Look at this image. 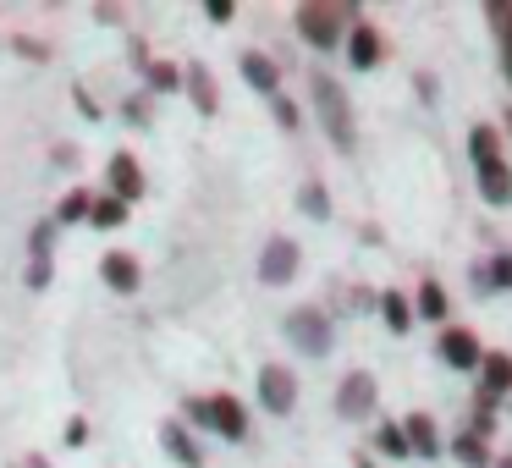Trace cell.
<instances>
[{"mask_svg": "<svg viewBox=\"0 0 512 468\" xmlns=\"http://www.w3.org/2000/svg\"><path fill=\"white\" fill-rule=\"evenodd\" d=\"M309 100H314V111H320V127L331 133V144L342 149V155H353V149H358V122H353V105H347L342 83H336L331 72H314V78H309Z\"/></svg>", "mask_w": 512, "mask_h": 468, "instance_id": "1", "label": "cell"}, {"mask_svg": "<svg viewBox=\"0 0 512 468\" xmlns=\"http://www.w3.org/2000/svg\"><path fill=\"white\" fill-rule=\"evenodd\" d=\"M342 23H358V12H353V6H320V0L298 6V34L309 39L314 50L342 45Z\"/></svg>", "mask_w": 512, "mask_h": 468, "instance_id": "2", "label": "cell"}, {"mask_svg": "<svg viewBox=\"0 0 512 468\" xmlns=\"http://www.w3.org/2000/svg\"><path fill=\"white\" fill-rule=\"evenodd\" d=\"M188 419H199V424H210V430H221L226 441H243V435H248V413H243V402L226 397V391H221V397H210V402L193 397V402H188Z\"/></svg>", "mask_w": 512, "mask_h": 468, "instance_id": "3", "label": "cell"}, {"mask_svg": "<svg viewBox=\"0 0 512 468\" xmlns=\"http://www.w3.org/2000/svg\"><path fill=\"white\" fill-rule=\"evenodd\" d=\"M287 336H292V342H298L309 358L331 353V320H325L320 309H292V314H287Z\"/></svg>", "mask_w": 512, "mask_h": 468, "instance_id": "4", "label": "cell"}, {"mask_svg": "<svg viewBox=\"0 0 512 468\" xmlns=\"http://www.w3.org/2000/svg\"><path fill=\"white\" fill-rule=\"evenodd\" d=\"M375 375H369V369H353V375L342 380V391H336V413H342V419H369V413H375Z\"/></svg>", "mask_w": 512, "mask_h": 468, "instance_id": "5", "label": "cell"}, {"mask_svg": "<svg viewBox=\"0 0 512 468\" xmlns=\"http://www.w3.org/2000/svg\"><path fill=\"white\" fill-rule=\"evenodd\" d=\"M259 402H265L270 413H292V402H298V375H292L287 364H265L259 369Z\"/></svg>", "mask_w": 512, "mask_h": 468, "instance_id": "6", "label": "cell"}, {"mask_svg": "<svg viewBox=\"0 0 512 468\" xmlns=\"http://www.w3.org/2000/svg\"><path fill=\"white\" fill-rule=\"evenodd\" d=\"M298 276V243L292 237H270L265 254H259V281L265 287H281V281Z\"/></svg>", "mask_w": 512, "mask_h": 468, "instance_id": "7", "label": "cell"}, {"mask_svg": "<svg viewBox=\"0 0 512 468\" xmlns=\"http://www.w3.org/2000/svg\"><path fill=\"white\" fill-rule=\"evenodd\" d=\"M501 397H512V358L507 353H485V364H479V402L496 408Z\"/></svg>", "mask_w": 512, "mask_h": 468, "instance_id": "8", "label": "cell"}, {"mask_svg": "<svg viewBox=\"0 0 512 468\" xmlns=\"http://www.w3.org/2000/svg\"><path fill=\"white\" fill-rule=\"evenodd\" d=\"M441 358H446L452 369H479V364H485V353H479V336L463 331V325L441 331Z\"/></svg>", "mask_w": 512, "mask_h": 468, "instance_id": "9", "label": "cell"}, {"mask_svg": "<svg viewBox=\"0 0 512 468\" xmlns=\"http://www.w3.org/2000/svg\"><path fill=\"white\" fill-rule=\"evenodd\" d=\"M237 67H243V78L254 83L259 94H270V100H276V89H281V67L270 56H259V50H243V61H237Z\"/></svg>", "mask_w": 512, "mask_h": 468, "instance_id": "10", "label": "cell"}, {"mask_svg": "<svg viewBox=\"0 0 512 468\" xmlns=\"http://www.w3.org/2000/svg\"><path fill=\"white\" fill-rule=\"evenodd\" d=\"M402 435H408V452H419V457H435V452H441V435H435V419H430V413H408V419H402Z\"/></svg>", "mask_w": 512, "mask_h": 468, "instance_id": "11", "label": "cell"}, {"mask_svg": "<svg viewBox=\"0 0 512 468\" xmlns=\"http://www.w3.org/2000/svg\"><path fill=\"white\" fill-rule=\"evenodd\" d=\"M479 171V193H485V204H507L512 199V171H507V160H485V166H474Z\"/></svg>", "mask_w": 512, "mask_h": 468, "instance_id": "12", "label": "cell"}, {"mask_svg": "<svg viewBox=\"0 0 512 468\" xmlns=\"http://www.w3.org/2000/svg\"><path fill=\"white\" fill-rule=\"evenodd\" d=\"M347 61H353L358 72H369V67H375V61H380V34H375V28H364V23H358L353 34H347Z\"/></svg>", "mask_w": 512, "mask_h": 468, "instance_id": "13", "label": "cell"}, {"mask_svg": "<svg viewBox=\"0 0 512 468\" xmlns=\"http://www.w3.org/2000/svg\"><path fill=\"white\" fill-rule=\"evenodd\" d=\"M111 188H116V199H122V204L144 193V171H138L133 155H116V160H111Z\"/></svg>", "mask_w": 512, "mask_h": 468, "instance_id": "14", "label": "cell"}, {"mask_svg": "<svg viewBox=\"0 0 512 468\" xmlns=\"http://www.w3.org/2000/svg\"><path fill=\"white\" fill-rule=\"evenodd\" d=\"M160 441H166V452L177 457L182 468H204V452L193 446V435L182 430V424H166V430H160Z\"/></svg>", "mask_w": 512, "mask_h": 468, "instance_id": "15", "label": "cell"}, {"mask_svg": "<svg viewBox=\"0 0 512 468\" xmlns=\"http://www.w3.org/2000/svg\"><path fill=\"white\" fill-rule=\"evenodd\" d=\"M105 281H111L116 292H133L138 287V259L122 254V248H116V254H105Z\"/></svg>", "mask_w": 512, "mask_h": 468, "instance_id": "16", "label": "cell"}, {"mask_svg": "<svg viewBox=\"0 0 512 468\" xmlns=\"http://www.w3.org/2000/svg\"><path fill=\"white\" fill-rule=\"evenodd\" d=\"M188 94H193V105H199L204 116H215L221 111V94H215V78L204 67H188Z\"/></svg>", "mask_w": 512, "mask_h": 468, "instance_id": "17", "label": "cell"}, {"mask_svg": "<svg viewBox=\"0 0 512 468\" xmlns=\"http://www.w3.org/2000/svg\"><path fill=\"white\" fill-rule=\"evenodd\" d=\"M452 457H457V463H468V468H490V463H496V457H490V446L479 441V435H468V430H457Z\"/></svg>", "mask_w": 512, "mask_h": 468, "instance_id": "18", "label": "cell"}, {"mask_svg": "<svg viewBox=\"0 0 512 468\" xmlns=\"http://www.w3.org/2000/svg\"><path fill=\"white\" fill-rule=\"evenodd\" d=\"M380 314H386V325H391L397 336L413 325V303L402 298V292H380Z\"/></svg>", "mask_w": 512, "mask_h": 468, "instance_id": "19", "label": "cell"}, {"mask_svg": "<svg viewBox=\"0 0 512 468\" xmlns=\"http://www.w3.org/2000/svg\"><path fill=\"white\" fill-rule=\"evenodd\" d=\"M446 309H452V303H446L441 281H424V287H419V314H424V320H446Z\"/></svg>", "mask_w": 512, "mask_h": 468, "instance_id": "20", "label": "cell"}, {"mask_svg": "<svg viewBox=\"0 0 512 468\" xmlns=\"http://www.w3.org/2000/svg\"><path fill=\"white\" fill-rule=\"evenodd\" d=\"M468 155H474V166L501 160V155H496V127H474V133H468Z\"/></svg>", "mask_w": 512, "mask_h": 468, "instance_id": "21", "label": "cell"}, {"mask_svg": "<svg viewBox=\"0 0 512 468\" xmlns=\"http://www.w3.org/2000/svg\"><path fill=\"white\" fill-rule=\"evenodd\" d=\"M375 446L386 457H408V435H402V424H380L375 430Z\"/></svg>", "mask_w": 512, "mask_h": 468, "instance_id": "22", "label": "cell"}, {"mask_svg": "<svg viewBox=\"0 0 512 468\" xmlns=\"http://www.w3.org/2000/svg\"><path fill=\"white\" fill-rule=\"evenodd\" d=\"M149 89H155V94H171V89H182V72L171 67V61H155V67H149Z\"/></svg>", "mask_w": 512, "mask_h": 468, "instance_id": "23", "label": "cell"}, {"mask_svg": "<svg viewBox=\"0 0 512 468\" xmlns=\"http://www.w3.org/2000/svg\"><path fill=\"white\" fill-rule=\"evenodd\" d=\"M298 199H303V210H309L314 221H325V215H331V193H325L320 182H309V188H303Z\"/></svg>", "mask_w": 512, "mask_h": 468, "instance_id": "24", "label": "cell"}, {"mask_svg": "<svg viewBox=\"0 0 512 468\" xmlns=\"http://www.w3.org/2000/svg\"><path fill=\"white\" fill-rule=\"evenodd\" d=\"M89 221H94V226H122V221H127V204H122V199H100Z\"/></svg>", "mask_w": 512, "mask_h": 468, "instance_id": "25", "label": "cell"}, {"mask_svg": "<svg viewBox=\"0 0 512 468\" xmlns=\"http://www.w3.org/2000/svg\"><path fill=\"white\" fill-rule=\"evenodd\" d=\"M479 287H512V254H501L490 270H479Z\"/></svg>", "mask_w": 512, "mask_h": 468, "instance_id": "26", "label": "cell"}, {"mask_svg": "<svg viewBox=\"0 0 512 468\" xmlns=\"http://www.w3.org/2000/svg\"><path fill=\"white\" fill-rule=\"evenodd\" d=\"M83 215H94V199L89 193H67V199H61V221H83Z\"/></svg>", "mask_w": 512, "mask_h": 468, "instance_id": "27", "label": "cell"}, {"mask_svg": "<svg viewBox=\"0 0 512 468\" xmlns=\"http://www.w3.org/2000/svg\"><path fill=\"white\" fill-rule=\"evenodd\" d=\"M490 430H496V419H490V408H485V402H474V424H468V435H479V441H485Z\"/></svg>", "mask_w": 512, "mask_h": 468, "instance_id": "28", "label": "cell"}, {"mask_svg": "<svg viewBox=\"0 0 512 468\" xmlns=\"http://www.w3.org/2000/svg\"><path fill=\"white\" fill-rule=\"evenodd\" d=\"M276 122L287 127V133L298 127V105H292V100H281V94H276Z\"/></svg>", "mask_w": 512, "mask_h": 468, "instance_id": "29", "label": "cell"}, {"mask_svg": "<svg viewBox=\"0 0 512 468\" xmlns=\"http://www.w3.org/2000/svg\"><path fill=\"white\" fill-rule=\"evenodd\" d=\"M67 441H72V446H78V441H89V424H83V419H72V424H67Z\"/></svg>", "mask_w": 512, "mask_h": 468, "instance_id": "30", "label": "cell"}, {"mask_svg": "<svg viewBox=\"0 0 512 468\" xmlns=\"http://www.w3.org/2000/svg\"><path fill=\"white\" fill-rule=\"evenodd\" d=\"M501 67H507V78H512V28L501 34Z\"/></svg>", "mask_w": 512, "mask_h": 468, "instance_id": "31", "label": "cell"}, {"mask_svg": "<svg viewBox=\"0 0 512 468\" xmlns=\"http://www.w3.org/2000/svg\"><path fill=\"white\" fill-rule=\"evenodd\" d=\"M490 468H512V457H496V463H490Z\"/></svg>", "mask_w": 512, "mask_h": 468, "instance_id": "32", "label": "cell"}, {"mask_svg": "<svg viewBox=\"0 0 512 468\" xmlns=\"http://www.w3.org/2000/svg\"><path fill=\"white\" fill-rule=\"evenodd\" d=\"M507 133H512V116H507Z\"/></svg>", "mask_w": 512, "mask_h": 468, "instance_id": "33", "label": "cell"}, {"mask_svg": "<svg viewBox=\"0 0 512 468\" xmlns=\"http://www.w3.org/2000/svg\"><path fill=\"white\" fill-rule=\"evenodd\" d=\"M507 413H512V397H507Z\"/></svg>", "mask_w": 512, "mask_h": 468, "instance_id": "34", "label": "cell"}]
</instances>
